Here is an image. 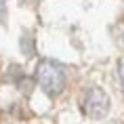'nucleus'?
Masks as SVG:
<instances>
[{"mask_svg": "<svg viewBox=\"0 0 124 124\" xmlns=\"http://www.w3.org/2000/svg\"><path fill=\"white\" fill-rule=\"evenodd\" d=\"M118 78H120V86L124 88V57L120 61V65H118Z\"/></svg>", "mask_w": 124, "mask_h": 124, "instance_id": "obj_3", "label": "nucleus"}, {"mask_svg": "<svg viewBox=\"0 0 124 124\" xmlns=\"http://www.w3.org/2000/svg\"><path fill=\"white\" fill-rule=\"evenodd\" d=\"M36 82L48 97H57L65 88V72L59 63L51 61V59H44L36 67Z\"/></svg>", "mask_w": 124, "mask_h": 124, "instance_id": "obj_1", "label": "nucleus"}, {"mask_svg": "<svg viewBox=\"0 0 124 124\" xmlns=\"http://www.w3.org/2000/svg\"><path fill=\"white\" fill-rule=\"evenodd\" d=\"M82 109L93 120H99V118L107 116V111H109V97H107V93L101 91V88L86 91L84 99H82Z\"/></svg>", "mask_w": 124, "mask_h": 124, "instance_id": "obj_2", "label": "nucleus"}]
</instances>
